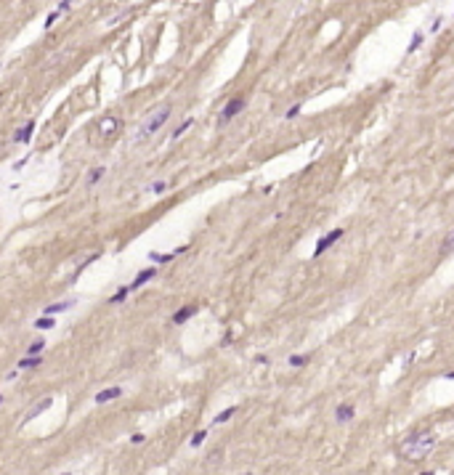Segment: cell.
<instances>
[{"label":"cell","instance_id":"obj_1","mask_svg":"<svg viewBox=\"0 0 454 475\" xmlns=\"http://www.w3.org/2000/svg\"><path fill=\"white\" fill-rule=\"evenodd\" d=\"M436 443H438V438H436L430 430H422V433H414L409 438L401 443V454H404V459H422V457H428L430 451L436 449Z\"/></svg>","mask_w":454,"mask_h":475},{"label":"cell","instance_id":"obj_2","mask_svg":"<svg viewBox=\"0 0 454 475\" xmlns=\"http://www.w3.org/2000/svg\"><path fill=\"white\" fill-rule=\"evenodd\" d=\"M170 120V104H162V106H157L154 112H151L149 117H146L144 122H141V128H138V133H135V141H146V138H151V135L157 133L165 122Z\"/></svg>","mask_w":454,"mask_h":475},{"label":"cell","instance_id":"obj_3","mask_svg":"<svg viewBox=\"0 0 454 475\" xmlns=\"http://www.w3.org/2000/svg\"><path fill=\"white\" fill-rule=\"evenodd\" d=\"M340 236H343V229H332L330 234H324L319 242H316V250H314V255H316V258H319V255H324V252L330 250V247H332L335 242L340 239Z\"/></svg>","mask_w":454,"mask_h":475},{"label":"cell","instance_id":"obj_4","mask_svg":"<svg viewBox=\"0 0 454 475\" xmlns=\"http://www.w3.org/2000/svg\"><path fill=\"white\" fill-rule=\"evenodd\" d=\"M242 109H245V98H231L229 104L223 106V112H220V122H229L231 117H236Z\"/></svg>","mask_w":454,"mask_h":475},{"label":"cell","instance_id":"obj_5","mask_svg":"<svg viewBox=\"0 0 454 475\" xmlns=\"http://www.w3.org/2000/svg\"><path fill=\"white\" fill-rule=\"evenodd\" d=\"M356 414L353 404H348V401H343V404H337V409H335V420L340 422V425H345V422H351Z\"/></svg>","mask_w":454,"mask_h":475},{"label":"cell","instance_id":"obj_6","mask_svg":"<svg viewBox=\"0 0 454 475\" xmlns=\"http://www.w3.org/2000/svg\"><path fill=\"white\" fill-rule=\"evenodd\" d=\"M154 276H157V268H144V271H141V274H138V276H135V279L128 284V290H130V292H133V290H138L141 284H146V281H149V279H154Z\"/></svg>","mask_w":454,"mask_h":475},{"label":"cell","instance_id":"obj_7","mask_svg":"<svg viewBox=\"0 0 454 475\" xmlns=\"http://www.w3.org/2000/svg\"><path fill=\"white\" fill-rule=\"evenodd\" d=\"M50 404H53V398H50V395H48V398H43V401H37V404H35V406H32V409H30V411H27V417H24V422H30V420H35V417H37V414H43V411H45V409H50Z\"/></svg>","mask_w":454,"mask_h":475},{"label":"cell","instance_id":"obj_8","mask_svg":"<svg viewBox=\"0 0 454 475\" xmlns=\"http://www.w3.org/2000/svg\"><path fill=\"white\" fill-rule=\"evenodd\" d=\"M122 395V388L117 385V388H106V390H101V393H96V404H106V401H115V398H120Z\"/></svg>","mask_w":454,"mask_h":475},{"label":"cell","instance_id":"obj_9","mask_svg":"<svg viewBox=\"0 0 454 475\" xmlns=\"http://www.w3.org/2000/svg\"><path fill=\"white\" fill-rule=\"evenodd\" d=\"M32 133H35V122H27V125L24 128H19V130H16V135H14V141H16V144H27V141H30L32 138Z\"/></svg>","mask_w":454,"mask_h":475},{"label":"cell","instance_id":"obj_10","mask_svg":"<svg viewBox=\"0 0 454 475\" xmlns=\"http://www.w3.org/2000/svg\"><path fill=\"white\" fill-rule=\"evenodd\" d=\"M72 305H75V300H64V303H53V305H48V308H43V313L45 316H50L53 319L56 313H61V311H69Z\"/></svg>","mask_w":454,"mask_h":475},{"label":"cell","instance_id":"obj_11","mask_svg":"<svg viewBox=\"0 0 454 475\" xmlns=\"http://www.w3.org/2000/svg\"><path fill=\"white\" fill-rule=\"evenodd\" d=\"M194 313H197V308H194V305H184V308H181L178 313L173 316V324H184V321H189Z\"/></svg>","mask_w":454,"mask_h":475},{"label":"cell","instance_id":"obj_12","mask_svg":"<svg viewBox=\"0 0 454 475\" xmlns=\"http://www.w3.org/2000/svg\"><path fill=\"white\" fill-rule=\"evenodd\" d=\"M186 250V247H178V250H175V252H165V255H160V252H151V255H149V260H154V263H170V260H173L175 255H178V252H184Z\"/></svg>","mask_w":454,"mask_h":475},{"label":"cell","instance_id":"obj_13","mask_svg":"<svg viewBox=\"0 0 454 475\" xmlns=\"http://www.w3.org/2000/svg\"><path fill=\"white\" fill-rule=\"evenodd\" d=\"M37 364H43V356H27L19 361V369H35Z\"/></svg>","mask_w":454,"mask_h":475},{"label":"cell","instance_id":"obj_14","mask_svg":"<svg viewBox=\"0 0 454 475\" xmlns=\"http://www.w3.org/2000/svg\"><path fill=\"white\" fill-rule=\"evenodd\" d=\"M422 40H425V35H422V32H414V35H412V40H409V45H406V53H414V50H417L420 45H422Z\"/></svg>","mask_w":454,"mask_h":475},{"label":"cell","instance_id":"obj_15","mask_svg":"<svg viewBox=\"0 0 454 475\" xmlns=\"http://www.w3.org/2000/svg\"><path fill=\"white\" fill-rule=\"evenodd\" d=\"M234 414H236V406H229V409H223L218 417H215V422H218V425H220V422H229Z\"/></svg>","mask_w":454,"mask_h":475},{"label":"cell","instance_id":"obj_16","mask_svg":"<svg viewBox=\"0 0 454 475\" xmlns=\"http://www.w3.org/2000/svg\"><path fill=\"white\" fill-rule=\"evenodd\" d=\"M207 438V430H197L194 435H191V441H189V443H191V449H200V446H202V441H205Z\"/></svg>","mask_w":454,"mask_h":475},{"label":"cell","instance_id":"obj_17","mask_svg":"<svg viewBox=\"0 0 454 475\" xmlns=\"http://www.w3.org/2000/svg\"><path fill=\"white\" fill-rule=\"evenodd\" d=\"M311 361V356L305 353V356H289V366H303V364H308Z\"/></svg>","mask_w":454,"mask_h":475},{"label":"cell","instance_id":"obj_18","mask_svg":"<svg viewBox=\"0 0 454 475\" xmlns=\"http://www.w3.org/2000/svg\"><path fill=\"white\" fill-rule=\"evenodd\" d=\"M35 327L37 329H50V327H53V319H50V316H40V319L35 321Z\"/></svg>","mask_w":454,"mask_h":475},{"label":"cell","instance_id":"obj_19","mask_svg":"<svg viewBox=\"0 0 454 475\" xmlns=\"http://www.w3.org/2000/svg\"><path fill=\"white\" fill-rule=\"evenodd\" d=\"M43 348H45V340H35L30 348H27V353H30V356H40Z\"/></svg>","mask_w":454,"mask_h":475},{"label":"cell","instance_id":"obj_20","mask_svg":"<svg viewBox=\"0 0 454 475\" xmlns=\"http://www.w3.org/2000/svg\"><path fill=\"white\" fill-rule=\"evenodd\" d=\"M441 247H444V252L454 250V229L449 231V234H446V239H444V245H441Z\"/></svg>","mask_w":454,"mask_h":475},{"label":"cell","instance_id":"obj_21","mask_svg":"<svg viewBox=\"0 0 454 475\" xmlns=\"http://www.w3.org/2000/svg\"><path fill=\"white\" fill-rule=\"evenodd\" d=\"M104 173H106V167H96V170L90 173L88 183H99V180H101V175H104Z\"/></svg>","mask_w":454,"mask_h":475},{"label":"cell","instance_id":"obj_22","mask_svg":"<svg viewBox=\"0 0 454 475\" xmlns=\"http://www.w3.org/2000/svg\"><path fill=\"white\" fill-rule=\"evenodd\" d=\"M128 287H120V292H117V295H112V303H122L125 300V297H128Z\"/></svg>","mask_w":454,"mask_h":475},{"label":"cell","instance_id":"obj_23","mask_svg":"<svg viewBox=\"0 0 454 475\" xmlns=\"http://www.w3.org/2000/svg\"><path fill=\"white\" fill-rule=\"evenodd\" d=\"M191 122H194V120H186V122H184V125H178V128H175V133H173V138H178V135H184V133H186V130H189V128H191Z\"/></svg>","mask_w":454,"mask_h":475},{"label":"cell","instance_id":"obj_24","mask_svg":"<svg viewBox=\"0 0 454 475\" xmlns=\"http://www.w3.org/2000/svg\"><path fill=\"white\" fill-rule=\"evenodd\" d=\"M300 109H303V106H300V104L289 106V109H287V120H292V117H298V115H300Z\"/></svg>","mask_w":454,"mask_h":475},{"label":"cell","instance_id":"obj_25","mask_svg":"<svg viewBox=\"0 0 454 475\" xmlns=\"http://www.w3.org/2000/svg\"><path fill=\"white\" fill-rule=\"evenodd\" d=\"M165 191H168V183H165V180H157V183H154V194H165Z\"/></svg>","mask_w":454,"mask_h":475},{"label":"cell","instance_id":"obj_26","mask_svg":"<svg viewBox=\"0 0 454 475\" xmlns=\"http://www.w3.org/2000/svg\"><path fill=\"white\" fill-rule=\"evenodd\" d=\"M59 16H61V11H59V8H56L53 14H48V19H45V27H50V24H53L56 19H59Z\"/></svg>","mask_w":454,"mask_h":475},{"label":"cell","instance_id":"obj_27","mask_svg":"<svg viewBox=\"0 0 454 475\" xmlns=\"http://www.w3.org/2000/svg\"><path fill=\"white\" fill-rule=\"evenodd\" d=\"M130 443H135V446H138V443H144V433H135L133 438H130Z\"/></svg>","mask_w":454,"mask_h":475},{"label":"cell","instance_id":"obj_28","mask_svg":"<svg viewBox=\"0 0 454 475\" xmlns=\"http://www.w3.org/2000/svg\"><path fill=\"white\" fill-rule=\"evenodd\" d=\"M72 8V3H59V11H61V14H64V11H69Z\"/></svg>","mask_w":454,"mask_h":475},{"label":"cell","instance_id":"obj_29","mask_svg":"<svg viewBox=\"0 0 454 475\" xmlns=\"http://www.w3.org/2000/svg\"><path fill=\"white\" fill-rule=\"evenodd\" d=\"M420 475H433V473H430V470H425V473H420Z\"/></svg>","mask_w":454,"mask_h":475},{"label":"cell","instance_id":"obj_30","mask_svg":"<svg viewBox=\"0 0 454 475\" xmlns=\"http://www.w3.org/2000/svg\"><path fill=\"white\" fill-rule=\"evenodd\" d=\"M0 404H3V395H0Z\"/></svg>","mask_w":454,"mask_h":475},{"label":"cell","instance_id":"obj_31","mask_svg":"<svg viewBox=\"0 0 454 475\" xmlns=\"http://www.w3.org/2000/svg\"><path fill=\"white\" fill-rule=\"evenodd\" d=\"M245 475H252V473H245Z\"/></svg>","mask_w":454,"mask_h":475}]
</instances>
